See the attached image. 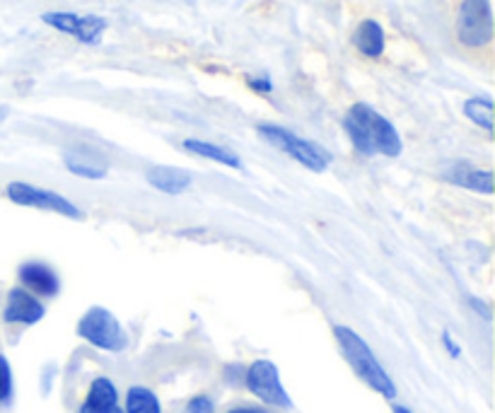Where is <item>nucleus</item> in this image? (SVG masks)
<instances>
[{"label": "nucleus", "instance_id": "obj_19", "mask_svg": "<svg viewBox=\"0 0 495 413\" xmlns=\"http://www.w3.org/2000/svg\"><path fill=\"white\" fill-rule=\"evenodd\" d=\"M10 399H13V367L0 353V404H7Z\"/></svg>", "mask_w": 495, "mask_h": 413}, {"label": "nucleus", "instance_id": "obj_14", "mask_svg": "<svg viewBox=\"0 0 495 413\" xmlns=\"http://www.w3.org/2000/svg\"><path fill=\"white\" fill-rule=\"evenodd\" d=\"M181 148H184L186 152L196 155V158L213 160V162H218V165L232 167V170H242V160L237 152H232L230 148H222V145H218V143H211V140L189 138V140H184V143H181Z\"/></svg>", "mask_w": 495, "mask_h": 413}, {"label": "nucleus", "instance_id": "obj_3", "mask_svg": "<svg viewBox=\"0 0 495 413\" xmlns=\"http://www.w3.org/2000/svg\"><path fill=\"white\" fill-rule=\"evenodd\" d=\"M256 131H259V136H262L266 143H271L281 152L297 160L300 165L312 170V172H326V167H329L331 162V152L324 150L322 145L312 143L307 138H300L297 133L283 129V126L263 124L259 126Z\"/></svg>", "mask_w": 495, "mask_h": 413}, {"label": "nucleus", "instance_id": "obj_18", "mask_svg": "<svg viewBox=\"0 0 495 413\" xmlns=\"http://www.w3.org/2000/svg\"><path fill=\"white\" fill-rule=\"evenodd\" d=\"M66 170L76 177H83V180H104L107 177V167L97 165L88 158H77V155H68L66 158Z\"/></svg>", "mask_w": 495, "mask_h": 413}, {"label": "nucleus", "instance_id": "obj_22", "mask_svg": "<svg viewBox=\"0 0 495 413\" xmlns=\"http://www.w3.org/2000/svg\"><path fill=\"white\" fill-rule=\"evenodd\" d=\"M442 344H445V348L449 351V356H454V358L459 356V346L454 344L452 336H449V331H445V334H442Z\"/></svg>", "mask_w": 495, "mask_h": 413}, {"label": "nucleus", "instance_id": "obj_13", "mask_svg": "<svg viewBox=\"0 0 495 413\" xmlns=\"http://www.w3.org/2000/svg\"><path fill=\"white\" fill-rule=\"evenodd\" d=\"M145 180L152 189H158V191L167 193V196H180L184 193L189 186H191V177L177 167H150L148 174H145Z\"/></svg>", "mask_w": 495, "mask_h": 413}, {"label": "nucleus", "instance_id": "obj_6", "mask_svg": "<svg viewBox=\"0 0 495 413\" xmlns=\"http://www.w3.org/2000/svg\"><path fill=\"white\" fill-rule=\"evenodd\" d=\"M5 191L7 199L13 201V203H17V206L42 208V211L66 215V218H73V221H80V218H83V211H80L70 199H66L61 193L48 191V189H39V186L27 184V181H10Z\"/></svg>", "mask_w": 495, "mask_h": 413}, {"label": "nucleus", "instance_id": "obj_1", "mask_svg": "<svg viewBox=\"0 0 495 413\" xmlns=\"http://www.w3.org/2000/svg\"><path fill=\"white\" fill-rule=\"evenodd\" d=\"M344 131L351 138L353 148L365 155H385V158H399L404 145H401L399 131L394 129L392 121H387L382 114L358 102L353 104L344 117Z\"/></svg>", "mask_w": 495, "mask_h": 413}, {"label": "nucleus", "instance_id": "obj_5", "mask_svg": "<svg viewBox=\"0 0 495 413\" xmlns=\"http://www.w3.org/2000/svg\"><path fill=\"white\" fill-rule=\"evenodd\" d=\"M457 39L467 48H483L493 42L490 0H461L457 15Z\"/></svg>", "mask_w": 495, "mask_h": 413}, {"label": "nucleus", "instance_id": "obj_24", "mask_svg": "<svg viewBox=\"0 0 495 413\" xmlns=\"http://www.w3.org/2000/svg\"><path fill=\"white\" fill-rule=\"evenodd\" d=\"M392 413H413V411H411V408L401 407V404H394V407H392Z\"/></svg>", "mask_w": 495, "mask_h": 413}, {"label": "nucleus", "instance_id": "obj_20", "mask_svg": "<svg viewBox=\"0 0 495 413\" xmlns=\"http://www.w3.org/2000/svg\"><path fill=\"white\" fill-rule=\"evenodd\" d=\"M186 413H215V407L206 394H199V397H193V399L186 404Z\"/></svg>", "mask_w": 495, "mask_h": 413}, {"label": "nucleus", "instance_id": "obj_25", "mask_svg": "<svg viewBox=\"0 0 495 413\" xmlns=\"http://www.w3.org/2000/svg\"><path fill=\"white\" fill-rule=\"evenodd\" d=\"M109 413H126L124 411V408H119V407H114V408H111V411Z\"/></svg>", "mask_w": 495, "mask_h": 413}, {"label": "nucleus", "instance_id": "obj_10", "mask_svg": "<svg viewBox=\"0 0 495 413\" xmlns=\"http://www.w3.org/2000/svg\"><path fill=\"white\" fill-rule=\"evenodd\" d=\"M17 275H20L22 288L29 290L32 295L56 297L58 295V290H61V281H58L56 271L42 262L22 263Z\"/></svg>", "mask_w": 495, "mask_h": 413}, {"label": "nucleus", "instance_id": "obj_15", "mask_svg": "<svg viewBox=\"0 0 495 413\" xmlns=\"http://www.w3.org/2000/svg\"><path fill=\"white\" fill-rule=\"evenodd\" d=\"M353 44L367 58H379L385 51V29L375 20L360 22L356 35H353Z\"/></svg>", "mask_w": 495, "mask_h": 413}, {"label": "nucleus", "instance_id": "obj_17", "mask_svg": "<svg viewBox=\"0 0 495 413\" xmlns=\"http://www.w3.org/2000/svg\"><path fill=\"white\" fill-rule=\"evenodd\" d=\"M464 114L469 121L481 126L486 133H493V102L489 97H471L464 102Z\"/></svg>", "mask_w": 495, "mask_h": 413}, {"label": "nucleus", "instance_id": "obj_21", "mask_svg": "<svg viewBox=\"0 0 495 413\" xmlns=\"http://www.w3.org/2000/svg\"><path fill=\"white\" fill-rule=\"evenodd\" d=\"M249 88L256 92H271L273 90V85H271L269 77H249Z\"/></svg>", "mask_w": 495, "mask_h": 413}, {"label": "nucleus", "instance_id": "obj_12", "mask_svg": "<svg viewBox=\"0 0 495 413\" xmlns=\"http://www.w3.org/2000/svg\"><path fill=\"white\" fill-rule=\"evenodd\" d=\"M119 407L117 385L109 377H95L90 385V392L85 397L80 413H109Z\"/></svg>", "mask_w": 495, "mask_h": 413}, {"label": "nucleus", "instance_id": "obj_8", "mask_svg": "<svg viewBox=\"0 0 495 413\" xmlns=\"http://www.w3.org/2000/svg\"><path fill=\"white\" fill-rule=\"evenodd\" d=\"M42 20L48 27L58 29L63 35L76 36L77 42L95 44L102 42V35L107 32V20L97 15H76V13H44Z\"/></svg>", "mask_w": 495, "mask_h": 413}, {"label": "nucleus", "instance_id": "obj_11", "mask_svg": "<svg viewBox=\"0 0 495 413\" xmlns=\"http://www.w3.org/2000/svg\"><path fill=\"white\" fill-rule=\"evenodd\" d=\"M445 180L457 186H464L469 191L486 193V196H490L495 189L493 172H489V170H474V167L464 165V162L449 167L448 172H445Z\"/></svg>", "mask_w": 495, "mask_h": 413}, {"label": "nucleus", "instance_id": "obj_7", "mask_svg": "<svg viewBox=\"0 0 495 413\" xmlns=\"http://www.w3.org/2000/svg\"><path fill=\"white\" fill-rule=\"evenodd\" d=\"M244 385L256 399L269 404V407L278 408H293V399L285 392V387L281 382L278 367L271 360H256L244 372Z\"/></svg>", "mask_w": 495, "mask_h": 413}, {"label": "nucleus", "instance_id": "obj_23", "mask_svg": "<svg viewBox=\"0 0 495 413\" xmlns=\"http://www.w3.org/2000/svg\"><path fill=\"white\" fill-rule=\"evenodd\" d=\"M230 413H269V411L262 407H237V408H232Z\"/></svg>", "mask_w": 495, "mask_h": 413}, {"label": "nucleus", "instance_id": "obj_9", "mask_svg": "<svg viewBox=\"0 0 495 413\" xmlns=\"http://www.w3.org/2000/svg\"><path fill=\"white\" fill-rule=\"evenodd\" d=\"M44 315H46V307H44L36 295H32L29 290L25 288H13L7 293L5 312H3V319L7 324H25V326H32V324L42 322Z\"/></svg>", "mask_w": 495, "mask_h": 413}, {"label": "nucleus", "instance_id": "obj_2", "mask_svg": "<svg viewBox=\"0 0 495 413\" xmlns=\"http://www.w3.org/2000/svg\"><path fill=\"white\" fill-rule=\"evenodd\" d=\"M334 336H336L338 346H341V353L344 358L348 360V366L353 367V372L363 379L365 385L375 389L377 394H382L385 399H394L397 397V385L394 379L387 375V370L379 366V360L375 358V353L367 346L360 334H356L348 326H336L334 329Z\"/></svg>", "mask_w": 495, "mask_h": 413}, {"label": "nucleus", "instance_id": "obj_16", "mask_svg": "<svg viewBox=\"0 0 495 413\" xmlns=\"http://www.w3.org/2000/svg\"><path fill=\"white\" fill-rule=\"evenodd\" d=\"M126 413H162V407H160V399L155 397L152 389L148 387H131L126 392Z\"/></svg>", "mask_w": 495, "mask_h": 413}, {"label": "nucleus", "instance_id": "obj_4", "mask_svg": "<svg viewBox=\"0 0 495 413\" xmlns=\"http://www.w3.org/2000/svg\"><path fill=\"white\" fill-rule=\"evenodd\" d=\"M77 336L109 353H121L129 346L124 326L104 307H90L77 322Z\"/></svg>", "mask_w": 495, "mask_h": 413}]
</instances>
